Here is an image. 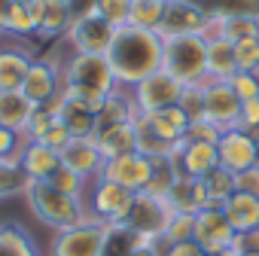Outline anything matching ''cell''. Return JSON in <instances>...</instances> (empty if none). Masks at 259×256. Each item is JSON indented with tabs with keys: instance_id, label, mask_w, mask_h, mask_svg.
<instances>
[{
	"instance_id": "8fae6325",
	"label": "cell",
	"mask_w": 259,
	"mask_h": 256,
	"mask_svg": "<svg viewBox=\"0 0 259 256\" xmlns=\"http://www.w3.org/2000/svg\"><path fill=\"white\" fill-rule=\"evenodd\" d=\"M101 177L110 180V183H119L125 189H132V192H144L150 177H153V159L138 153V150L125 153V156H116V159H107Z\"/></svg>"
},
{
	"instance_id": "ee69618b",
	"label": "cell",
	"mask_w": 259,
	"mask_h": 256,
	"mask_svg": "<svg viewBox=\"0 0 259 256\" xmlns=\"http://www.w3.org/2000/svg\"><path fill=\"white\" fill-rule=\"evenodd\" d=\"M229 86H232V92L241 98V104L259 98V76H256L253 70H238V73L229 79Z\"/></svg>"
},
{
	"instance_id": "f35d334b",
	"label": "cell",
	"mask_w": 259,
	"mask_h": 256,
	"mask_svg": "<svg viewBox=\"0 0 259 256\" xmlns=\"http://www.w3.org/2000/svg\"><path fill=\"white\" fill-rule=\"evenodd\" d=\"M7 34L10 37H31V34H37V19H34V7L31 4H19L16 0L10 25H7Z\"/></svg>"
},
{
	"instance_id": "c3c4849f",
	"label": "cell",
	"mask_w": 259,
	"mask_h": 256,
	"mask_svg": "<svg viewBox=\"0 0 259 256\" xmlns=\"http://www.w3.org/2000/svg\"><path fill=\"white\" fill-rule=\"evenodd\" d=\"M70 141H73V135L67 132V128H64V122H61V119H55V125H52V128H49V132H46V138H43L40 144H46L49 150H55V153H61V150H64V147H67Z\"/></svg>"
},
{
	"instance_id": "11a10c76",
	"label": "cell",
	"mask_w": 259,
	"mask_h": 256,
	"mask_svg": "<svg viewBox=\"0 0 259 256\" xmlns=\"http://www.w3.org/2000/svg\"><path fill=\"white\" fill-rule=\"evenodd\" d=\"M247 135H250V138H253V141H256V144H259V122H256V125H253V128H247Z\"/></svg>"
},
{
	"instance_id": "3957f363",
	"label": "cell",
	"mask_w": 259,
	"mask_h": 256,
	"mask_svg": "<svg viewBox=\"0 0 259 256\" xmlns=\"http://www.w3.org/2000/svg\"><path fill=\"white\" fill-rule=\"evenodd\" d=\"M61 79H64L67 95L82 98L95 110H101V101L119 86L107 55H82V52H73L61 64Z\"/></svg>"
},
{
	"instance_id": "f907efd6",
	"label": "cell",
	"mask_w": 259,
	"mask_h": 256,
	"mask_svg": "<svg viewBox=\"0 0 259 256\" xmlns=\"http://www.w3.org/2000/svg\"><path fill=\"white\" fill-rule=\"evenodd\" d=\"M162 256H207L195 241H183V244H162Z\"/></svg>"
},
{
	"instance_id": "7a4b0ae2",
	"label": "cell",
	"mask_w": 259,
	"mask_h": 256,
	"mask_svg": "<svg viewBox=\"0 0 259 256\" xmlns=\"http://www.w3.org/2000/svg\"><path fill=\"white\" fill-rule=\"evenodd\" d=\"M25 201H28V210L37 217V223H43V226L52 229V232L79 226V223H85V220L92 217L85 198L67 195V192H61L58 186H52L49 180H28V186H25Z\"/></svg>"
},
{
	"instance_id": "d6986e66",
	"label": "cell",
	"mask_w": 259,
	"mask_h": 256,
	"mask_svg": "<svg viewBox=\"0 0 259 256\" xmlns=\"http://www.w3.org/2000/svg\"><path fill=\"white\" fill-rule=\"evenodd\" d=\"M168 207L171 210H177V214H192V217H198L207 204H210V195H207V189H204V180L201 177H177V183L171 186V192H168Z\"/></svg>"
},
{
	"instance_id": "ab89813d",
	"label": "cell",
	"mask_w": 259,
	"mask_h": 256,
	"mask_svg": "<svg viewBox=\"0 0 259 256\" xmlns=\"http://www.w3.org/2000/svg\"><path fill=\"white\" fill-rule=\"evenodd\" d=\"M55 119H58V113L52 107H34V113H31V119L25 125V132H22L25 141H43L46 132L55 125Z\"/></svg>"
},
{
	"instance_id": "1f68e13d",
	"label": "cell",
	"mask_w": 259,
	"mask_h": 256,
	"mask_svg": "<svg viewBox=\"0 0 259 256\" xmlns=\"http://www.w3.org/2000/svg\"><path fill=\"white\" fill-rule=\"evenodd\" d=\"M165 7L168 0H132V16H128V25H135L141 31H156L162 28L165 19Z\"/></svg>"
},
{
	"instance_id": "83f0119b",
	"label": "cell",
	"mask_w": 259,
	"mask_h": 256,
	"mask_svg": "<svg viewBox=\"0 0 259 256\" xmlns=\"http://www.w3.org/2000/svg\"><path fill=\"white\" fill-rule=\"evenodd\" d=\"M229 223L235 232H250V229H259V198L256 195H247V192H235L226 204H223Z\"/></svg>"
},
{
	"instance_id": "e575fe53",
	"label": "cell",
	"mask_w": 259,
	"mask_h": 256,
	"mask_svg": "<svg viewBox=\"0 0 259 256\" xmlns=\"http://www.w3.org/2000/svg\"><path fill=\"white\" fill-rule=\"evenodd\" d=\"M25 186H28V174L22 171L19 159H0V201L25 195Z\"/></svg>"
},
{
	"instance_id": "680465c9",
	"label": "cell",
	"mask_w": 259,
	"mask_h": 256,
	"mask_svg": "<svg viewBox=\"0 0 259 256\" xmlns=\"http://www.w3.org/2000/svg\"><path fill=\"white\" fill-rule=\"evenodd\" d=\"M256 76H259V70H256Z\"/></svg>"
},
{
	"instance_id": "f5cc1de1",
	"label": "cell",
	"mask_w": 259,
	"mask_h": 256,
	"mask_svg": "<svg viewBox=\"0 0 259 256\" xmlns=\"http://www.w3.org/2000/svg\"><path fill=\"white\" fill-rule=\"evenodd\" d=\"M64 4H67V10H70V16H73V19L98 13V0H64Z\"/></svg>"
},
{
	"instance_id": "f1b7e54d",
	"label": "cell",
	"mask_w": 259,
	"mask_h": 256,
	"mask_svg": "<svg viewBox=\"0 0 259 256\" xmlns=\"http://www.w3.org/2000/svg\"><path fill=\"white\" fill-rule=\"evenodd\" d=\"M210 37H223L229 43H238L244 37H259V16H220L210 22Z\"/></svg>"
},
{
	"instance_id": "7c38bea8",
	"label": "cell",
	"mask_w": 259,
	"mask_h": 256,
	"mask_svg": "<svg viewBox=\"0 0 259 256\" xmlns=\"http://www.w3.org/2000/svg\"><path fill=\"white\" fill-rule=\"evenodd\" d=\"M180 92H183V82H177L168 70H156L132 89L135 104H138L141 113H156V110H165V107L177 104Z\"/></svg>"
},
{
	"instance_id": "cb8c5ba5",
	"label": "cell",
	"mask_w": 259,
	"mask_h": 256,
	"mask_svg": "<svg viewBox=\"0 0 259 256\" xmlns=\"http://www.w3.org/2000/svg\"><path fill=\"white\" fill-rule=\"evenodd\" d=\"M95 141H98V150L104 153V159H116V156H125V153H135L138 150V119L104 128V132L95 135Z\"/></svg>"
},
{
	"instance_id": "5b68a950",
	"label": "cell",
	"mask_w": 259,
	"mask_h": 256,
	"mask_svg": "<svg viewBox=\"0 0 259 256\" xmlns=\"http://www.w3.org/2000/svg\"><path fill=\"white\" fill-rule=\"evenodd\" d=\"M104 232H107V223L89 217L79 226L55 232L49 241V256H101Z\"/></svg>"
},
{
	"instance_id": "e0dca14e",
	"label": "cell",
	"mask_w": 259,
	"mask_h": 256,
	"mask_svg": "<svg viewBox=\"0 0 259 256\" xmlns=\"http://www.w3.org/2000/svg\"><path fill=\"white\" fill-rule=\"evenodd\" d=\"M171 159H174L177 171L186 177H204L207 171H213L220 165L217 144H204V141H180L177 150L171 153Z\"/></svg>"
},
{
	"instance_id": "6f0895ef",
	"label": "cell",
	"mask_w": 259,
	"mask_h": 256,
	"mask_svg": "<svg viewBox=\"0 0 259 256\" xmlns=\"http://www.w3.org/2000/svg\"><path fill=\"white\" fill-rule=\"evenodd\" d=\"M19 4H34V0H19Z\"/></svg>"
},
{
	"instance_id": "4316f807",
	"label": "cell",
	"mask_w": 259,
	"mask_h": 256,
	"mask_svg": "<svg viewBox=\"0 0 259 256\" xmlns=\"http://www.w3.org/2000/svg\"><path fill=\"white\" fill-rule=\"evenodd\" d=\"M144 119L159 132V138H165L168 144H180L186 138V128H189V116L180 110V104H171L165 110L156 113H144Z\"/></svg>"
},
{
	"instance_id": "30bf717a",
	"label": "cell",
	"mask_w": 259,
	"mask_h": 256,
	"mask_svg": "<svg viewBox=\"0 0 259 256\" xmlns=\"http://www.w3.org/2000/svg\"><path fill=\"white\" fill-rule=\"evenodd\" d=\"M25 98L34 107H49L61 92H64V79H61V64L55 58H34L31 70L22 82Z\"/></svg>"
},
{
	"instance_id": "d590c367",
	"label": "cell",
	"mask_w": 259,
	"mask_h": 256,
	"mask_svg": "<svg viewBox=\"0 0 259 256\" xmlns=\"http://www.w3.org/2000/svg\"><path fill=\"white\" fill-rule=\"evenodd\" d=\"M210 19L220 16H259V0H201Z\"/></svg>"
},
{
	"instance_id": "277c9868",
	"label": "cell",
	"mask_w": 259,
	"mask_h": 256,
	"mask_svg": "<svg viewBox=\"0 0 259 256\" xmlns=\"http://www.w3.org/2000/svg\"><path fill=\"white\" fill-rule=\"evenodd\" d=\"M162 70H168L183 86L207 82V37L201 34L162 37Z\"/></svg>"
},
{
	"instance_id": "d6a6232c",
	"label": "cell",
	"mask_w": 259,
	"mask_h": 256,
	"mask_svg": "<svg viewBox=\"0 0 259 256\" xmlns=\"http://www.w3.org/2000/svg\"><path fill=\"white\" fill-rule=\"evenodd\" d=\"M201 180H204V189H207L210 201L226 204V201L238 192V174H235V171H229L226 165H217V168H213V171H207Z\"/></svg>"
},
{
	"instance_id": "7402d4cb",
	"label": "cell",
	"mask_w": 259,
	"mask_h": 256,
	"mask_svg": "<svg viewBox=\"0 0 259 256\" xmlns=\"http://www.w3.org/2000/svg\"><path fill=\"white\" fill-rule=\"evenodd\" d=\"M19 165L28 174V180H49L61 168V153L49 150L40 141H25V147L19 153Z\"/></svg>"
},
{
	"instance_id": "ffe728a7",
	"label": "cell",
	"mask_w": 259,
	"mask_h": 256,
	"mask_svg": "<svg viewBox=\"0 0 259 256\" xmlns=\"http://www.w3.org/2000/svg\"><path fill=\"white\" fill-rule=\"evenodd\" d=\"M34 19H37V37L40 40H58L67 34L73 16L64 0H34Z\"/></svg>"
},
{
	"instance_id": "816d5d0a",
	"label": "cell",
	"mask_w": 259,
	"mask_h": 256,
	"mask_svg": "<svg viewBox=\"0 0 259 256\" xmlns=\"http://www.w3.org/2000/svg\"><path fill=\"white\" fill-rule=\"evenodd\" d=\"M259 122V98H253V101H244L241 104V122H238V128H253Z\"/></svg>"
},
{
	"instance_id": "8992f818",
	"label": "cell",
	"mask_w": 259,
	"mask_h": 256,
	"mask_svg": "<svg viewBox=\"0 0 259 256\" xmlns=\"http://www.w3.org/2000/svg\"><path fill=\"white\" fill-rule=\"evenodd\" d=\"M135 195L138 192L98 177L89 186V214L95 220H101V223H125L128 210H132V204H135Z\"/></svg>"
},
{
	"instance_id": "d4e9b609",
	"label": "cell",
	"mask_w": 259,
	"mask_h": 256,
	"mask_svg": "<svg viewBox=\"0 0 259 256\" xmlns=\"http://www.w3.org/2000/svg\"><path fill=\"white\" fill-rule=\"evenodd\" d=\"M235 73H238L235 43L223 37H210L207 40V82H229Z\"/></svg>"
},
{
	"instance_id": "4fadbf2b",
	"label": "cell",
	"mask_w": 259,
	"mask_h": 256,
	"mask_svg": "<svg viewBox=\"0 0 259 256\" xmlns=\"http://www.w3.org/2000/svg\"><path fill=\"white\" fill-rule=\"evenodd\" d=\"M232 238H235V229H232L223 204L220 201H210L195 217V235H192V241L204 253H213V250H229L232 247Z\"/></svg>"
},
{
	"instance_id": "9a60e30c",
	"label": "cell",
	"mask_w": 259,
	"mask_h": 256,
	"mask_svg": "<svg viewBox=\"0 0 259 256\" xmlns=\"http://www.w3.org/2000/svg\"><path fill=\"white\" fill-rule=\"evenodd\" d=\"M49 107L58 113V119L64 122V128L73 138H95V132H98V110L92 104H85L82 98H73V95L61 92Z\"/></svg>"
},
{
	"instance_id": "6da1fadb",
	"label": "cell",
	"mask_w": 259,
	"mask_h": 256,
	"mask_svg": "<svg viewBox=\"0 0 259 256\" xmlns=\"http://www.w3.org/2000/svg\"><path fill=\"white\" fill-rule=\"evenodd\" d=\"M107 61L119 86L135 89L141 79L162 70V37L156 31H141L135 25L116 28Z\"/></svg>"
},
{
	"instance_id": "8d00e7d4",
	"label": "cell",
	"mask_w": 259,
	"mask_h": 256,
	"mask_svg": "<svg viewBox=\"0 0 259 256\" xmlns=\"http://www.w3.org/2000/svg\"><path fill=\"white\" fill-rule=\"evenodd\" d=\"M180 110L189 116V122L204 119V104H207V82H195V86H183L180 92Z\"/></svg>"
},
{
	"instance_id": "484cf974",
	"label": "cell",
	"mask_w": 259,
	"mask_h": 256,
	"mask_svg": "<svg viewBox=\"0 0 259 256\" xmlns=\"http://www.w3.org/2000/svg\"><path fill=\"white\" fill-rule=\"evenodd\" d=\"M31 113H34V104L25 98L22 89H0V125L22 135Z\"/></svg>"
},
{
	"instance_id": "5bb4252c",
	"label": "cell",
	"mask_w": 259,
	"mask_h": 256,
	"mask_svg": "<svg viewBox=\"0 0 259 256\" xmlns=\"http://www.w3.org/2000/svg\"><path fill=\"white\" fill-rule=\"evenodd\" d=\"M217 153H220V165H226L235 174L259 165V144L244 128H223V135L217 141Z\"/></svg>"
},
{
	"instance_id": "74e56055",
	"label": "cell",
	"mask_w": 259,
	"mask_h": 256,
	"mask_svg": "<svg viewBox=\"0 0 259 256\" xmlns=\"http://www.w3.org/2000/svg\"><path fill=\"white\" fill-rule=\"evenodd\" d=\"M195 235V217L192 214H177L171 210V220L165 226V235H162V244H183V241H192Z\"/></svg>"
},
{
	"instance_id": "4dcf8cb0",
	"label": "cell",
	"mask_w": 259,
	"mask_h": 256,
	"mask_svg": "<svg viewBox=\"0 0 259 256\" xmlns=\"http://www.w3.org/2000/svg\"><path fill=\"white\" fill-rule=\"evenodd\" d=\"M141 241H144V238H141L135 229H128L125 223H107L101 256H132V250H135Z\"/></svg>"
},
{
	"instance_id": "52a82bcc",
	"label": "cell",
	"mask_w": 259,
	"mask_h": 256,
	"mask_svg": "<svg viewBox=\"0 0 259 256\" xmlns=\"http://www.w3.org/2000/svg\"><path fill=\"white\" fill-rule=\"evenodd\" d=\"M168 220H171V207H168L165 198H156L150 192H138L132 210H128V217H125V226L135 229L144 241H159L162 244Z\"/></svg>"
},
{
	"instance_id": "2e32d148",
	"label": "cell",
	"mask_w": 259,
	"mask_h": 256,
	"mask_svg": "<svg viewBox=\"0 0 259 256\" xmlns=\"http://www.w3.org/2000/svg\"><path fill=\"white\" fill-rule=\"evenodd\" d=\"M61 162L76 171L85 183H95L104 171V153L98 150V141L95 138H73L64 150H61Z\"/></svg>"
},
{
	"instance_id": "681fc988",
	"label": "cell",
	"mask_w": 259,
	"mask_h": 256,
	"mask_svg": "<svg viewBox=\"0 0 259 256\" xmlns=\"http://www.w3.org/2000/svg\"><path fill=\"white\" fill-rule=\"evenodd\" d=\"M238 192H247V195L259 198V165H253V168L238 174Z\"/></svg>"
},
{
	"instance_id": "ba28073f",
	"label": "cell",
	"mask_w": 259,
	"mask_h": 256,
	"mask_svg": "<svg viewBox=\"0 0 259 256\" xmlns=\"http://www.w3.org/2000/svg\"><path fill=\"white\" fill-rule=\"evenodd\" d=\"M113 34L116 28L110 22H104L98 13L92 16H79L70 22L64 40L73 52H82V55H107L110 52V43H113Z\"/></svg>"
},
{
	"instance_id": "60d3db41",
	"label": "cell",
	"mask_w": 259,
	"mask_h": 256,
	"mask_svg": "<svg viewBox=\"0 0 259 256\" xmlns=\"http://www.w3.org/2000/svg\"><path fill=\"white\" fill-rule=\"evenodd\" d=\"M98 16L113 28H125L132 16V0H98Z\"/></svg>"
},
{
	"instance_id": "9c48e42d",
	"label": "cell",
	"mask_w": 259,
	"mask_h": 256,
	"mask_svg": "<svg viewBox=\"0 0 259 256\" xmlns=\"http://www.w3.org/2000/svg\"><path fill=\"white\" fill-rule=\"evenodd\" d=\"M210 16L201 7V0H168L165 19L159 28V37H180V34H210Z\"/></svg>"
},
{
	"instance_id": "7bdbcfd3",
	"label": "cell",
	"mask_w": 259,
	"mask_h": 256,
	"mask_svg": "<svg viewBox=\"0 0 259 256\" xmlns=\"http://www.w3.org/2000/svg\"><path fill=\"white\" fill-rule=\"evenodd\" d=\"M235 61L238 70H259V37H244L235 43Z\"/></svg>"
},
{
	"instance_id": "bcb514c9",
	"label": "cell",
	"mask_w": 259,
	"mask_h": 256,
	"mask_svg": "<svg viewBox=\"0 0 259 256\" xmlns=\"http://www.w3.org/2000/svg\"><path fill=\"white\" fill-rule=\"evenodd\" d=\"M235 256H259V229H250V232H235L232 238V247H229Z\"/></svg>"
},
{
	"instance_id": "b9f144b4",
	"label": "cell",
	"mask_w": 259,
	"mask_h": 256,
	"mask_svg": "<svg viewBox=\"0 0 259 256\" xmlns=\"http://www.w3.org/2000/svg\"><path fill=\"white\" fill-rule=\"evenodd\" d=\"M49 183H52V186H58L61 192H67V195H79V198H82L85 186H92V183H85V180H82L76 171H70L64 162H61V168H58V171L49 177Z\"/></svg>"
},
{
	"instance_id": "603a6c76",
	"label": "cell",
	"mask_w": 259,
	"mask_h": 256,
	"mask_svg": "<svg viewBox=\"0 0 259 256\" xmlns=\"http://www.w3.org/2000/svg\"><path fill=\"white\" fill-rule=\"evenodd\" d=\"M34 52L22 43L0 46V89H22L28 70H31Z\"/></svg>"
},
{
	"instance_id": "44dd1931",
	"label": "cell",
	"mask_w": 259,
	"mask_h": 256,
	"mask_svg": "<svg viewBox=\"0 0 259 256\" xmlns=\"http://www.w3.org/2000/svg\"><path fill=\"white\" fill-rule=\"evenodd\" d=\"M138 116H141V110H138V104H135L132 89L116 86V89L101 101V110H98V132H104V128H110V125L135 122ZM98 132H95V135H98Z\"/></svg>"
},
{
	"instance_id": "836d02e7",
	"label": "cell",
	"mask_w": 259,
	"mask_h": 256,
	"mask_svg": "<svg viewBox=\"0 0 259 256\" xmlns=\"http://www.w3.org/2000/svg\"><path fill=\"white\" fill-rule=\"evenodd\" d=\"M177 177H183V174L177 171V165H174L171 156L153 159V177H150V183H147L144 192H150V195H156V198H168V192H171V186L177 183Z\"/></svg>"
},
{
	"instance_id": "ac0fdd59",
	"label": "cell",
	"mask_w": 259,
	"mask_h": 256,
	"mask_svg": "<svg viewBox=\"0 0 259 256\" xmlns=\"http://www.w3.org/2000/svg\"><path fill=\"white\" fill-rule=\"evenodd\" d=\"M204 119H210L220 128H238V122H241V98L232 92L229 82H207Z\"/></svg>"
},
{
	"instance_id": "f546056e",
	"label": "cell",
	"mask_w": 259,
	"mask_h": 256,
	"mask_svg": "<svg viewBox=\"0 0 259 256\" xmlns=\"http://www.w3.org/2000/svg\"><path fill=\"white\" fill-rule=\"evenodd\" d=\"M0 256H40V250L22 223H0Z\"/></svg>"
},
{
	"instance_id": "9f6ffc18",
	"label": "cell",
	"mask_w": 259,
	"mask_h": 256,
	"mask_svg": "<svg viewBox=\"0 0 259 256\" xmlns=\"http://www.w3.org/2000/svg\"><path fill=\"white\" fill-rule=\"evenodd\" d=\"M207 256H235L232 250H213V253H207Z\"/></svg>"
},
{
	"instance_id": "7dc6e473",
	"label": "cell",
	"mask_w": 259,
	"mask_h": 256,
	"mask_svg": "<svg viewBox=\"0 0 259 256\" xmlns=\"http://www.w3.org/2000/svg\"><path fill=\"white\" fill-rule=\"evenodd\" d=\"M22 147H25V135L0 125V159H19Z\"/></svg>"
},
{
	"instance_id": "db71d44e",
	"label": "cell",
	"mask_w": 259,
	"mask_h": 256,
	"mask_svg": "<svg viewBox=\"0 0 259 256\" xmlns=\"http://www.w3.org/2000/svg\"><path fill=\"white\" fill-rule=\"evenodd\" d=\"M13 7H16V0H0V34H7L10 16H13Z\"/></svg>"
},
{
	"instance_id": "f6af8a7d",
	"label": "cell",
	"mask_w": 259,
	"mask_h": 256,
	"mask_svg": "<svg viewBox=\"0 0 259 256\" xmlns=\"http://www.w3.org/2000/svg\"><path fill=\"white\" fill-rule=\"evenodd\" d=\"M220 135H223V128H220V125H213L210 119H195V122H189L186 138H183V141H204V144H217V141H220Z\"/></svg>"
}]
</instances>
